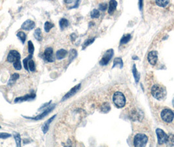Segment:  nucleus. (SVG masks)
Masks as SVG:
<instances>
[{"instance_id":"obj_1","label":"nucleus","mask_w":174,"mask_h":147,"mask_svg":"<svg viewBox=\"0 0 174 147\" xmlns=\"http://www.w3.org/2000/svg\"><path fill=\"white\" fill-rule=\"evenodd\" d=\"M151 94L153 96L158 100H161L164 98L166 96V92L162 86L159 85H155L151 88Z\"/></svg>"},{"instance_id":"obj_2","label":"nucleus","mask_w":174,"mask_h":147,"mask_svg":"<svg viewBox=\"0 0 174 147\" xmlns=\"http://www.w3.org/2000/svg\"><path fill=\"white\" fill-rule=\"evenodd\" d=\"M113 101L115 105L119 107V108L123 107L126 104L125 96H124L123 93L120 92H116L114 94L113 97Z\"/></svg>"},{"instance_id":"obj_3","label":"nucleus","mask_w":174,"mask_h":147,"mask_svg":"<svg viewBox=\"0 0 174 147\" xmlns=\"http://www.w3.org/2000/svg\"><path fill=\"white\" fill-rule=\"evenodd\" d=\"M148 141L147 135L143 133H138L135 136L134 139V145L135 147H145Z\"/></svg>"},{"instance_id":"obj_4","label":"nucleus","mask_w":174,"mask_h":147,"mask_svg":"<svg viewBox=\"0 0 174 147\" xmlns=\"http://www.w3.org/2000/svg\"><path fill=\"white\" fill-rule=\"evenodd\" d=\"M160 115L162 119L167 123L171 122L174 119V112L170 109H164Z\"/></svg>"},{"instance_id":"obj_5","label":"nucleus","mask_w":174,"mask_h":147,"mask_svg":"<svg viewBox=\"0 0 174 147\" xmlns=\"http://www.w3.org/2000/svg\"><path fill=\"white\" fill-rule=\"evenodd\" d=\"M20 58H21V56H20L19 52L15 51V50H12L9 52L7 58V60L9 63H15L20 60Z\"/></svg>"},{"instance_id":"obj_6","label":"nucleus","mask_w":174,"mask_h":147,"mask_svg":"<svg viewBox=\"0 0 174 147\" xmlns=\"http://www.w3.org/2000/svg\"><path fill=\"white\" fill-rule=\"evenodd\" d=\"M114 54V51L113 49L107 50L105 54L103 55L102 60L100 61V64L101 65H106L109 62H110L111 58L113 57Z\"/></svg>"},{"instance_id":"obj_7","label":"nucleus","mask_w":174,"mask_h":147,"mask_svg":"<svg viewBox=\"0 0 174 147\" xmlns=\"http://www.w3.org/2000/svg\"><path fill=\"white\" fill-rule=\"evenodd\" d=\"M156 133H157V135L158 144L162 145V144L166 143V141H167L168 135L161 129H157L156 130Z\"/></svg>"},{"instance_id":"obj_8","label":"nucleus","mask_w":174,"mask_h":147,"mask_svg":"<svg viewBox=\"0 0 174 147\" xmlns=\"http://www.w3.org/2000/svg\"><path fill=\"white\" fill-rule=\"evenodd\" d=\"M54 107H55V105H51L50 107H48L47 109H46L42 113L39 114L38 116H36L35 117H27V119H30L33 120H40L50 113V112L54 109Z\"/></svg>"},{"instance_id":"obj_9","label":"nucleus","mask_w":174,"mask_h":147,"mask_svg":"<svg viewBox=\"0 0 174 147\" xmlns=\"http://www.w3.org/2000/svg\"><path fill=\"white\" fill-rule=\"evenodd\" d=\"M80 84H79L76 86H75L73 88H72L71 90H70L68 92H67L66 95H65L63 98L62 99V101H64L67 100V99H69L70 98H71L72 96H73L75 94H76L80 88Z\"/></svg>"},{"instance_id":"obj_10","label":"nucleus","mask_w":174,"mask_h":147,"mask_svg":"<svg viewBox=\"0 0 174 147\" xmlns=\"http://www.w3.org/2000/svg\"><path fill=\"white\" fill-rule=\"evenodd\" d=\"M44 57L46 61L48 62H54V58L53 55V49L51 47H48L46 48L44 52Z\"/></svg>"},{"instance_id":"obj_11","label":"nucleus","mask_w":174,"mask_h":147,"mask_svg":"<svg viewBox=\"0 0 174 147\" xmlns=\"http://www.w3.org/2000/svg\"><path fill=\"white\" fill-rule=\"evenodd\" d=\"M35 24L33 21L31 20H27L22 24L21 28L26 31H30L35 28Z\"/></svg>"},{"instance_id":"obj_12","label":"nucleus","mask_w":174,"mask_h":147,"mask_svg":"<svg viewBox=\"0 0 174 147\" xmlns=\"http://www.w3.org/2000/svg\"><path fill=\"white\" fill-rule=\"evenodd\" d=\"M148 61L151 65H155L158 60V53L157 51L150 52L147 56Z\"/></svg>"},{"instance_id":"obj_13","label":"nucleus","mask_w":174,"mask_h":147,"mask_svg":"<svg viewBox=\"0 0 174 147\" xmlns=\"http://www.w3.org/2000/svg\"><path fill=\"white\" fill-rule=\"evenodd\" d=\"M35 96L36 95L35 94H31L22 97H19V98H17L15 99V103H20V102L32 100V99H34L35 98Z\"/></svg>"},{"instance_id":"obj_14","label":"nucleus","mask_w":174,"mask_h":147,"mask_svg":"<svg viewBox=\"0 0 174 147\" xmlns=\"http://www.w3.org/2000/svg\"><path fill=\"white\" fill-rule=\"evenodd\" d=\"M130 117L133 120H141L143 117V114L139 110H133L130 113Z\"/></svg>"},{"instance_id":"obj_15","label":"nucleus","mask_w":174,"mask_h":147,"mask_svg":"<svg viewBox=\"0 0 174 147\" xmlns=\"http://www.w3.org/2000/svg\"><path fill=\"white\" fill-rule=\"evenodd\" d=\"M56 114L54 115V116H53L51 118H50V119H49L47 120V121L44 123V124L43 125V126H42V131H43V133H46V132H48L51 123L53 121V120L54 119V118L56 117Z\"/></svg>"},{"instance_id":"obj_16","label":"nucleus","mask_w":174,"mask_h":147,"mask_svg":"<svg viewBox=\"0 0 174 147\" xmlns=\"http://www.w3.org/2000/svg\"><path fill=\"white\" fill-rule=\"evenodd\" d=\"M116 6H117V2L115 1V0L110 1V6H109V10H108L109 14L110 15L113 14V12H115V10L116 9Z\"/></svg>"},{"instance_id":"obj_17","label":"nucleus","mask_w":174,"mask_h":147,"mask_svg":"<svg viewBox=\"0 0 174 147\" xmlns=\"http://www.w3.org/2000/svg\"><path fill=\"white\" fill-rule=\"evenodd\" d=\"M67 54V51L65 49H60L56 52V58L58 60H62L66 56Z\"/></svg>"},{"instance_id":"obj_18","label":"nucleus","mask_w":174,"mask_h":147,"mask_svg":"<svg viewBox=\"0 0 174 147\" xmlns=\"http://www.w3.org/2000/svg\"><path fill=\"white\" fill-rule=\"evenodd\" d=\"M117 66H119L120 69H122L123 67V60H122L121 58H116L113 61V65L112 68Z\"/></svg>"},{"instance_id":"obj_19","label":"nucleus","mask_w":174,"mask_h":147,"mask_svg":"<svg viewBox=\"0 0 174 147\" xmlns=\"http://www.w3.org/2000/svg\"><path fill=\"white\" fill-rule=\"evenodd\" d=\"M19 77L20 76L19 74H18V73H13V74L11 76V77H10V78H9L8 85L9 86L13 85L15 83V82H16V81L19 79Z\"/></svg>"},{"instance_id":"obj_20","label":"nucleus","mask_w":174,"mask_h":147,"mask_svg":"<svg viewBox=\"0 0 174 147\" xmlns=\"http://www.w3.org/2000/svg\"><path fill=\"white\" fill-rule=\"evenodd\" d=\"M132 73H133V75L135 78V81H136V83H137L139 82V78H140V75L139 72L137 71V70L136 69V65H134L133 67H132Z\"/></svg>"},{"instance_id":"obj_21","label":"nucleus","mask_w":174,"mask_h":147,"mask_svg":"<svg viewBox=\"0 0 174 147\" xmlns=\"http://www.w3.org/2000/svg\"><path fill=\"white\" fill-rule=\"evenodd\" d=\"M59 25L61 30H64L65 28L69 26V21L66 19V18H62L59 22Z\"/></svg>"},{"instance_id":"obj_22","label":"nucleus","mask_w":174,"mask_h":147,"mask_svg":"<svg viewBox=\"0 0 174 147\" xmlns=\"http://www.w3.org/2000/svg\"><path fill=\"white\" fill-rule=\"evenodd\" d=\"M77 56V52L76 50L71 49L69 51V64H71V62Z\"/></svg>"},{"instance_id":"obj_23","label":"nucleus","mask_w":174,"mask_h":147,"mask_svg":"<svg viewBox=\"0 0 174 147\" xmlns=\"http://www.w3.org/2000/svg\"><path fill=\"white\" fill-rule=\"evenodd\" d=\"M34 37L35 39L38 41H41L42 40V33H41V30L40 28H37L34 31Z\"/></svg>"},{"instance_id":"obj_24","label":"nucleus","mask_w":174,"mask_h":147,"mask_svg":"<svg viewBox=\"0 0 174 147\" xmlns=\"http://www.w3.org/2000/svg\"><path fill=\"white\" fill-rule=\"evenodd\" d=\"M17 36L18 37V38L21 41L22 43L24 44L26 39V33L24 32H23V31H20L17 33Z\"/></svg>"},{"instance_id":"obj_25","label":"nucleus","mask_w":174,"mask_h":147,"mask_svg":"<svg viewBox=\"0 0 174 147\" xmlns=\"http://www.w3.org/2000/svg\"><path fill=\"white\" fill-rule=\"evenodd\" d=\"M32 55H28V56L25 59H24L23 60V64H24V69L28 71H29V69H28V62H29L30 60H32Z\"/></svg>"},{"instance_id":"obj_26","label":"nucleus","mask_w":174,"mask_h":147,"mask_svg":"<svg viewBox=\"0 0 174 147\" xmlns=\"http://www.w3.org/2000/svg\"><path fill=\"white\" fill-rule=\"evenodd\" d=\"M14 138L16 141L17 147H21V138L19 133H14L13 134Z\"/></svg>"},{"instance_id":"obj_27","label":"nucleus","mask_w":174,"mask_h":147,"mask_svg":"<svg viewBox=\"0 0 174 147\" xmlns=\"http://www.w3.org/2000/svg\"><path fill=\"white\" fill-rule=\"evenodd\" d=\"M54 24L46 21V22L45 23V25H44V29H45V31L46 33H49L51 29L54 27Z\"/></svg>"},{"instance_id":"obj_28","label":"nucleus","mask_w":174,"mask_h":147,"mask_svg":"<svg viewBox=\"0 0 174 147\" xmlns=\"http://www.w3.org/2000/svg\"><path fill=\"white\" fill-rule=\"evenodd\" d=\"M131 39V35L130 34H125L123 36L121 40V44H126L130 41Z\"/></svg>"},{"instance_id":"obj_29","label":"nucleus","mask_w":174,"mask_h":147,"mask_svg":"<svg viewBox=\"0 0 174 147\" xmlns=\"http://www.w3.org/2000/svg\"><path fill=\"white\" fill-rule=\"evenodd\" d=\"M166 143L167 144V145L168 146H174V135L170 134V135H168V139Z\"/></svg>"},{"instance_id":"obj_30","label":"nucleus","mask_w":174,"mask_h":147,"mask_svg":"<svg viewBox=\"0 0 174 147\" xmlns=\"http://www.w3.org/2000/svg\"><path fill=\"white\" fill-rule=\"evenodd\" d=\"M94 41H95V38L94 37H92V38H90V39H87V40H86L84 42V43H83L82 49H86V47H87L88 46H89L90 44H91L92 43H94Z\"/></svg>"},{"instance_id":"obj_31","label":"nucleus","mask_w":174,"mask_h":147,"mask_svg":"<svg viewBox=\"0 0 174 147\" xmlns=\"http://www.w3.org/2000/svg\"><path fill=\"white\" fill-rule=\"evenodd\" d=\"M110 109H111V107L110 104L107 103H104L102 105V107H101V111H102V112H104V113L108 112L110 111Z\"/></svg>"},{"instance_id":"obj_32","label":"nucleus","mask_w":174,"mask_h":147,"mask_svg":"<svg viewBox=\"0 0 174 147\" xmlns=\"http://www.w3.org/2000/svg\"><path fill=\"white\" fill-rule=\"evenodd\" d=\"M28 52H29L30 54L33 55V52H34L35 49H34V46H33V43L31 41H29L28 42Z\"/></svg>"},{"instance_id":"obj_33","label":"nucleus","mask_w":174,"mask_h":147,"mask_svg":"<svg viewBox=\"0 0 174 147\" xmlns=\"http://www.w3.org/2000/svg\"><path fill=\"white\" fill-rule=\"evenodd\" d=\"M156 3L158 6L165 7L166 5L169 4V1H167V0H157V1H156Z\"/></svg>"},{"instance_id":"obj_34","label":"nucleus","mask_w":174,"mask_h":147,"mask_svg":"<svg viewBox=\"0 0 174 147\" xmlns=\"http://www.w3.org/2000/svg\"><path fill=\"white\" fill-rule=\"evenodd\" d=\"M28 69H29L30 71H35V62H33V60H31L28 62Z\"/></svg>"},{"instance_id":"obj_35","label":"nucleus","mask_w":174,"mask_h":147,"mask_svg":"<svg viewBox=\"0 0 174 147\" xmlns=\"http://www.w3.org/2000/svg\"><path fill=\"white\" fill-rule=\"evenodd\" d=\"M100 11L98 9L92 10V11H91V12H90V16H91V17L92 18H98V17H100Z\"/></svg>"},{"instance_id":"obj_36","label":"nucleus","mask_w":174,"mask_h":147,"mask_svg":"<svg viewBox=\"0 0 174 147\" xmlns=\"http://www.w3.org/2000/svg\"><path fill=\"white\" fill-rule=\"evenodd\" d=\"M13 66H14L15 69H17V70L21 69H22V64H21V62H20V60H19V61L13 63Z\"/></svg>"},{"instance_id":"obj_37","label":"nucleus","mask_w":174,"mask_h":147,"mask_svg":"<svg viewBox=\"0 0 174 147\" xmlns=\"http://www.w3.org/2000/svg\"><path fill=\"white\" fill-rule=\"evenodd\" d=\"M11 137V135L8 133L0 132V139H6L7 138Z\"/></svg>"},{"instance_id":"obj_38","label":"nucleus","mask_w":174,"mask_h":147,"mask_svg":"<svg viewBox=\"0 0 174 147\" xmlns=\"http://www.w3.org/2000/svg\"><path fill=\"white\" fill-rule=\"evenodd\" d=\"M107 4L105 3H101L99 6V9L102 11H105V10L107 9Z\"/></svg>"},{"instance_id":"obj_39","label":"nucleus","mask_w":174,"mask_h":147,"mask_svg":"<svg viewBox=\"0 0 174 147\" xmlns=\"http://www.w3.org/2000/svg\"><path fill=\"white\" fill-rule=\"evenodd\" d=\"M76 37H77V35H75V33H73L71 35V39L72 41H75V39H76Z\"/></svg>"},{"instance_id":"obj_40","label":"nucleus","mask_w":174,"mask_h":147,"mask_svg":"<svg viewBox=\"0 0 174 147\" xmlns=\"http://www.w3.org/2000/svg\"><path fill=\"white\" fill-rule=\"evenodd\" d=\"M139 9L141 10L142 9V6H143V1H139Z\"/></svg>"},{"instance_id":"obj_41","label":"nucleus","mask_w":174,"mask_h":147,"mask_svg":"<svg viewBox=\"0 0 174 147\" xmlns=\"http://www.w3.org/2000/svg\"><path fill=\"white\" fill-rule=\"evenodd\" d=\"M66 147H74V146H73L71 145H67Z\"/></svg>"},{"instance_id":"obj_42","label":"nucleus","mask_w":174,"mask_h":147,"mask_svg":"<svg viewBox=\"0 0 174 147\" xmlns=\"http://www.w3.org/2000/svg\"><path fill=\"white\" fill-rule=\"evenodd\" d=\"M173 107H174V99H173Z\"/></svg>"},{"instance_id":"obj_43","label":"nucleus","mask_w":174,"mask_h":147,"mask_svg":"<svg viewBox=\"0 0 174 147\" xmlns=\"http://www.w3.org/2000/svg\"><path fill=\"white\" fill-rule=\"evenodd\" d=\"M0 128H1V126H0Z\"/></svg>"}]
</instances>
